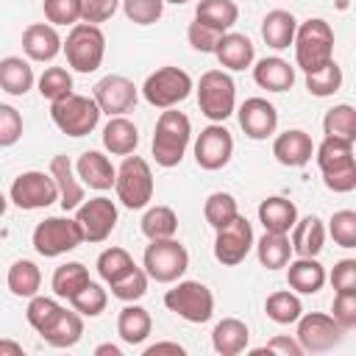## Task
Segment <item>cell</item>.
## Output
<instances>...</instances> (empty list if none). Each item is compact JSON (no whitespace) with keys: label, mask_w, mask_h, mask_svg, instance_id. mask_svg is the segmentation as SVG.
Instances as JSON below:
<instances>
[{"label":"cell","mask_w":356,"mask_h":356,"mask_svg":"<svg viewBox=\"0 0 356 356\" xmlns=\"http://www.w3.org/2000/svg\"><path fill=\"white\" fill-rule=\"evenodd\" d=\"M22 53L28 61H53L61 53V36L50 22H33L22 31Z\"/></svg>","instance_id":"ffe728a7"},{"label":"cell","mask_w":356,"mask_h":356,"mask_svg":"<svg viewBox=\"0 0 356 356\" xmlns=\"http://www.w3.org/2000/svg\"><path fill=\"white\" fill-rule=\"evenodd\" d=\"M19 136H22V114L14 106L0 103V147L17 145Z\"/></svg>","instance_id":"816d5d0a"},{"label":"cell","mask_w":356,"mask_h":356,"mask_svg":"<svg viewBox=\"0 0 356 356\" xmlns=\"http://www.w3.org/2000/svg\"><path fill=\"white\" fill-rule=\"evenodd\" d=\"M234 156V136L222 122L206 125L195 139V161L200 170H222Z\"/></svg>","instance_id":"9a60e30c"},{"label":"cell","mask_w":356,"mask_h":356,"mask_svg":"<svg viewBox=\"0 0 356 356\" xmlns=\"http://www.w3.org/2000/svg\"><path fill=\"white\" fill-rule=\"evenodd\" d=\"M220 31H214V28H209V25H203V22H189V28H186V39H189V44L197 50V53H214V47H217V42H220Z\"/></svg>","instance_id":"f5cc1de1"},{"label":"cell","mask_w":356,"mask_h":356,"mask_svg":"<svg viewBox=\"0 0 356 356\" xmlns=\"http://www.w3.org/2000/svg\"><path fill=\"white\" fill-rule=\"evenodd\" d=\"M253 81L267 92H286L295 83V67L281 56L259 58L253 67Z\"/></svg>","instance_id":"d4e9b609"},{"label":"cell","mask_w":356,"mask_h":356,"mask_svg":"<svg viewBox=\"0 0 356 356\" xmlns=\"http://www.w3.org/2000/svg\"><path fill=\"white\" fill-rule=\"evenodd\" d=\"M298 220V206L281 195H273V197H264L259 203V222L264 225V231H273V234H289L292 225Z\"/></svg>","instance_id":"484cf974"},{"label":"cell","mask_w":356,"mask_h":356,"mask_svg":"<svg viewBox=\"0 0 356 356\" xmlns=\"http://www.w3.org/2000/svg\"><path fill=\"white\" fill-rule=\"evenodd\" d=\"M295 31H298V19L292 17V11L273 8L261 19V39L273 50H286L295 39Z\"/></svg>","instance_id":"83f0119b"},{"label":"cell","mask_w":356,"mask_h":356,"mask_svg":"<svg viewBox=\"0 0 356 356\" xmlns=\"http://www.w3.org/2000/svg\"><path fill=\"white\" fill-rule=\"evenodd\" d=\"M250 331L239 317H222L211 331V348L220 356H236L248 348Z\"/></svg>","instance_id":"4dcf8cb0"},{"label":"cell","mask_w":356,"mask_h":356,"mask_svg":"<svg viewBox=\"0 0 356 356\" xmlns=\"http://www.w3.org/2000/svg\"><path fill=\"white\" fill-rule=\"evenodd\" d=\"M95 356H122V350H120L117 345L106 342V345H97V348H95Z\"/></svg>","instance_id":"94428289"},{"label":"cell","mask_w":356,"mask_h":356,"mask_svg":"<svg viewBox=\"0 0 356 356\" xmlns=\"http://www.w3.org/2000/svg\"><path fill=\"white\" fill-rule=\"evenodd\" d=\"M36 75H33V67L28 58H19V56H6L0 58V89L14 95V97H22L31 92Z\"/></svg>","instance_id":"d6a6232c"},{"label":"cell","mask_w":356,"mask_h":356,"mask_svg":"<svg viewBox=\"0 0 356 356\" xmlns=\"http://www.w3.org/2000/svg\"><path fill=\"white\" fill-rule=\"evenodd\" d=\"M150 328H153V320L145 306H139V303L122 306V312L117 317V334L125 345H142L150 337Z\"/></svg>","instance_id":"1f68e13d"},{"label":"cell","mask_w":356,"mask_h":356,"mask_svg":"<svg viewBox=\"0 0 356 356\" xmlns=\"http://www.w3.org/2000/svg\"><path fill=\"white\" fill-rule=\"evenodd\" d=\"M214 56L217 61L225 67V70H248L253 61H256V47L253 42L245 36V33H234V31H225L214 47Z\"/></svg>","instance_id":"7402d4cb"},{"label":"cell","mask_w":356,"mask_h":356,"mask_svg":"<svg viewBox=\"0 0 356 356\" xmlns=\"http://www.w3.org/2000/svg\"><path fill=\"white\" fill-rule=\"evenodd\" d=\"M120 0H81V19L89 25H100L114 17Z\"/></svg>","instance_id":"11a10c76"},{"label":"cell","mask_w":356,"mask_h":356,"mask_svg":"<svg viewBox=\"0 0 356 356\" xmlns=\"http://www.w3.org/2000/svg\"><path fill=\"white\" fill-rule=\"evenodd\" d=\"M31 242H33V250L39 256L56 259L61 253L75 250L83 242V236H81V228H78L75 220H70V217H47L33 228Z\"/></svg>","instance_id":"8fae6325"},{"label":"cell","mask_w":356,"mask_h":356,"mask_svg":"<svg viewBox=\"0 0 356 356\" xmlns=\"http://www.w3.org/2000/svg\"><path fill=\"white\" fill-rule=\"evenodd\" d=\"M131 267H134V259H131V253H128L125 248H106V250L97 256V273H100V278H103L106 284L122 278Z\"/></svg>","instance_id":"f6af8a7d"},{"label":"cell","mask_w":356,"mask_h":356,"mask_svg":"<svg viewBox=\"0 0 356 356\" xmlns=\"http://www.w3.org/2000/svg\"><path fill=\"white\" fill-rule=\"evenodd\" d=\"M292 47H295V64L303 72H314L323 64L334 61V28L320 17L298 22Z\"/></svg>","instance_id":"3957f363"},{"label":"cell","mask_w":356,"mask_h":356,"mask_svg":"<svg viewBox=\"0 0 356 356\" xmlns=\"http://www.w3.org/2000/svg\"><path fill=\"white\" fill-rule=\"evenodd\" d=\"M75 172L81 178V184H86L89 189H97V192H106L114 186V164L108 161V156H103L100 150H86L78 156L75 161Z\"/></svg>","instance_id":"603a6c76"},{"label":"cell","mask_w":356,"mask_h":356,"mask_svg":"<svg viewBox=\"0 0 356 356\" xmlns=\"http://www.w3.org/2000/svg\"><path fill=\"white\" fill-rule=\"evenodd\" d=\"M159 353H175V356H184V345H178V342H156V345L145 348V356H159Z\"/></svg>","instance_id":"680465c9"},{"label":"cell","mask_w":356,"mask_h":356,"mask_svg":"<svg viewBox=\"0 0 356 356\" xmlns=\"http://www.w3.org/2000/svg\"><path fill=\"white\" fill-rule=\"evenodd\" d=\"M286 284L292 292L314 295L325 284V267L317 261V256H298L295 261H286Z\"/></svg>","instance_id":"cb8c5ba5"},{"label":"cell","mask_w":356,"mask_h":356,"mask_svg":"<svg viewBox=\"0 0 356 356\" xmlns=\"http://www.w3.org/2000/svg\"><path fill=\"white\" fill-rule=\"evenodd\" d=\"M195 19L225 33L236 25L239 19V6L234 0H200L197 8H195Z\"/></svg>","instance_id":"836d02e7"},{"label":"cell","mask_w":356,"mask_h":356,"mask_svg":"<svg viewBox=\"0 0 356 356\" xmlns=\"http://www.w3.org/2000/svg\"><path fill=\"white\" fill-rule=\"evenodd\" d=\"M331 284L337 292H356V259H339L331 270Z\"/></svg>","instance_id":"9f6ffc18"},{"label":"cell","mask_w":356,"mask_h":356,"mask_svg":"<svg viewBox=\"0 0 356 356\" xmlns=\"http://www.w3.org/2000/svg\"><path fill=\"white\" fill-rule=\"evenodd\" d=\"M44 19L50 25H67L72 28L81 19V0H44L42 3Z\"/></svg>","instance_id":"f907efd6"},{"label":"cell","mask_w":356,"mask_h":356,"mask_svg":"<svg viewBox=\"0 0 356 356\" xmlns=\"http://www.w3.org/2000/svg\"><path fill=\"white\" fill-rule=\"evenodd\" d=\"M192 139V122L184 111L161 108L153 131V159L159 167H178Z\"/></svg>","instance_id":"7a4b0ae2"},{"label":"cell","mask_w":356,"mask_h":356,"mask_svg":"<svg viewBox=\"0 0 356 356\" xmlns=\"http://www.w3.org/2000/svg\"><path fill=\"white\" fill-rule=\"evenodd\" d=\"M6 284H8L11 295H17V298H33L39 292V286H42V273H39V267L31 259H17L8 267Z\"/></svg>","instance_id":"8d00e7d4"},{"label":"cell","mask_w":356,"mask_h":356,"mask_svg":"<svg viewBox=\"0 0 356 356\" xmlns=\"http://www.w3.org/2000/svg\"><path fill=\"white\" fill-rule=\"evenodd\" d=\"M195 89L192 75L181 67H159L156 72H150L142 83V97L153 106V108H175L178 103H184L189 97V92Z\"/></svg>","instance_id":"9c48e42d"},{"label":"cell","mask_w":356,"mask_h":356,"mask_svg":"<svg viewBox=\"0 0 356 356\" xmlns=\"http://www.w3.org/2000/svg\"><path fill=\"white\" fill-rule=\"evenodd\" d=\"M339 86H342V70L337 61H328L320 70L306 72V89L314 97H331L339 92Z\"/></svg>","instance_id":"7bdbcfd3"},{"label":"cell","mask_w":356,"mask_h":356,"mask_svg":"<svg viewBox=\"0 0 356 356\" xmlns=\"http://www.w3.org/2000/svg\"><path fill=\"white\" fill-rule=\"evenodd\" d=\"M314 159L323 172V184L337 192L348 195L356 189V159H353V142L331 139L325 136L320 145H314Z\"/></svg>","instance_id":"6da1fadb"},{"label":"cell","mask_w":356,"mask_h":356,"mask_svg":"<svg viewBox=\"0 0 356 356\" xmlns=\"http://www.w3.org/2000/svg\"><path fill=\"white\" fill-rule=\"evenodd\" d=\"M264 312L278 325H292L303 314V303L292 289H278L264 300Z\"/></svg>","instance_id":"f35d334b"},{"label":"cell","mask_w":356,"mask_h":356,"mask_svg":"<svg viewBox=\"0 0 356 356\" xmlns=\"http://www.w3.org/2000/svg\"><path fill=\"white\" fill-rule=\"evenodd\" d=\"M147 281H150L147 273L134 264L122 278L111 281L108 286H111V295H114L117 300H122V303H136V300H142V298L147 295Z\"/></svg>","instance_id":"b9f144b4"},{"label":"cell","mask_w":356,"mask_h":356,"mask_svg":"<svg viewBox=\"0 0 356 356\" xmlns=\"http://www.w3.org/2000/svg\"><path fill=\"white\" fill-rule=\"evenodd\" d=\"M61 312V303L56 300V298H47V295H33V298H28V309H25V317H28V323L42 334L53 320H56V314Z\"/></svg>","instance_id":"7dc6e473"},{"label":"cell","mask_w":356,"mask_h":356,"mask_svg":"<svg viewBox=\"0 0 356 356\" xmlns=\"http://www.w3.org/2000/svg\"><path fill=\"white\" fill-rule=\"evenodd\" d=\"M295 323H298L295 339H298L303 353H325V350L337 348L342 342V334H345V328L331 314H323V312L300 314Z\"/></svg>","instance_id":"4fadbf2b"},{"label":"cell","mask_w":356,"mask_h":356,"mask_svg":"<svg viewBox=\"0 0 356 356\" xmlns=\"http://www.w3.org/2000/svg\"><path fill=\"white\" fill-rule=\"evenodd\" d=\"M8 200L22 209V211H33V209H47L58 200V186L53 181L50 172L42 170H28L19 172L8 189Z\"/></svg>","instance_id":"7c38bea8"},{"label":"cell","mask_w":356,"mask_h":356,"mask_svg":"<svg viewBox=\"0 0 356 356\" xmlns=\"http://www.w3.org/2000/svg\"><path fill=\"white\" fill-rule=\"evenodd\" d=\"M72 309L81 314V317H97L106 312V303H108V292L97 284V281H89L75 298H70Z\"/></svg>","instance_id":"bcb514c9"},{"label":"cell","mask_w":356,"mask_h":356,"mask_svg":"<svg viewBox=\"0 0 356 356\" xmlns=\"http://www.w3.org/2000/svg\"><path fill=\"white\" fill-rule=\"evenodd\" d=\"M117 200L125 209H145L153 197V172L142 156H125L114 175Z\"/></svg>","instance_id":"52a82bcc"},{"label":"cell","mask_w":356,"mask_h":356,"mask_svg":"<svg viewBox=\"0 0 356 356\" xmlns=\"http://www.w3.org/2000/svg\"><path fill=\"white\" fill-rule=\"evenodd\" d=\"M323 242H325V228H323L320 217L309 214L303 220H295V225L289 231L292 253H298V256H320Z\"/></svg>","instance_id":"f546056e"},{"label":"cell","mask_w":356,"mask_h":356,"mask_svg":"<svg viewBox=\"0 0 356 356\" xmlns=\"http://www.w3.org/2000/svg\"><path fill=\"white\" fill-rule=\"evenodd\" d=\"M200 114L211 122H225L236 108V83L225 70H206L197 81Z\"/></svg>","instance_id":"5b68a950"},{"label":"cell","mask_w":356,"mask_h":356,"mask_svg":"<svg viewBox=\"0 0 356 356\" xmlns=\"http://www.w3.org/2000/svg\"><path fill=\"white\" fill-rule=\"evenodd\" d=\"M139 145V128L125 117H108L106 128H103V147L111 156H131Z\"/></svg>","instance_id":"f1b7e54d"},{"label":"cell","mask_w":356,"mask_h":356,"mask_svg":"<svg viewBox=\"0 0 356 356\" xmlns=\"http://www.w3.org/2000/svg\"><path fill=\"white\" fill-rule=\"evenodd\" d=\"M36 86H39V95H42L44 100L56 103V100H61V97H67V95L72 92V75H70V70H64V67H47V70L39 75Z\"/></svg>","instance_id":"ee69618b"},{"label":"cell","mask_w":356,"mask_h":356,"mask_svg":"<svg viewBox=\"0 0 356 356\" xmlns=\"http://www.w3.org/2000/svg\"><path fill=\"white\" fill-rule=\"evenodd\" d=\"M236 214H239V206H236V197L231 192H211L203 203V217L214 231L228 225Z\"/></svg>","instance_id":"60d3db41"},{"label":"cell","mask_w":356,"mask_h":356,"mask_svg":"<svg viewBox=\"0 0 356 356\" xmlns=\"http://www.w3.org/2000/svg\"><path fill=\"white\" fill-rule=\"evenodd\" d=\"M61 50L67 56V64L75 72H95L106 56V36H103L100 25L75 22L70 28L67 39L61 42Z\"/></svg>","instance_id":"277c9868"},{"label":"cell","mask_w":356,"mask_h":356,"mask_svg":"<svg viewBox=\"0 0 356 356\" xmlns=\"http://www.w3.org/2000/svg\"><path fill=\"white\" fill-rule=\"evenodd\" d=\"M253 225L236 214L228 225L217 228V239H214V259L225 267H236L239 261H245V256L253 248Z\"/></svg>","instance_id":"2e32d148"},{"label":"cell","mask_w":356,"mask_h":356,"mask_svg":"<svg viewBox=\"0 0 356 356\" xmlns=\"http://www.w3.org/2000/svg\"><path fill=\"white\" fill-rule=\"evenodd\" d=\"M186 267H189V253L175 236L150 239V245L145 248L142 270L147 273V278H153L159 284H175L186 273Z\"/></svg>","instance_id":"ba28073f"},{"label":"cell","mask_w":356,"mask_h":356,"mask_svg":"<svg viewBox=\"0 0 356 356\" xmlns=\"http://www.w3.org/2000/svg\"><path fill=\"white\" fill-rule=\"evenodd\" d=\"M256 245V256H259V264L267 267V270H281L286 267V261L292 259V245H289V234H273V231H264V236Z\"/></svg>","instance_id":"e575fe53"},{"label":"cell","mask_w":356,"mask_h":356,"mask_svg":"<svg viewBox=\"0 0 356 356\" xmlns=\"http://www.w3.org/2000/svg\"><path fill=\"white\" fill-rule=\"evenodd\" d=\"M6 209H8V197H6L3 192H0V217L6 214Z\"/></svg>","instance_id":"be15d7a7"},{"label":"cell","mask_w":356,"mask_h":356,"mask_svg":"<svg viewBox=\"0 0 356 356\" xmlns=\"http://www.w3.org/2000/svg\"><path fill=\"white\" fill-rule=\"evenodd\" d=\"M273 156L284 167H306L312 161V156H314V142H312V136L306 131L289 128V131L275 136Z\"/></svg>","instance_id":"d6986e66"},{"label":"cell","mask_w":356,"mask_h":356,"mask_svg":"<svg viewBox=\"0 0 356 356\" xmlns=\"http://www.w3.org/2000/svg\"><path fill=\"white\" fill-rule=\"evenodd\" d=\"M239 125L248 139L261 142L275 134L278 128V111L267 97H248L239 106Z\"/></svg>","instance_id":"ac0fdd59"},{"label":"cell","mask_w":356,"mask_h":356,"mask_svg":"<svg viewBox=\"0 0 356 356\" xmlns=\"http://www.w3.org/2000/svg\"><path fill=\"white\" fill-rule=\"evenodd\" d=\"M100 114H103L100 106L89 95L70 92L67 97L50 103V120L67 136H86V134H92L97 128V122H100Z\"/></svg>","instance_id":"8992f818"},{"label":"cell","mask_w":356,"mask_h":356,"mask_svg":"<svg viewBox=\"0 0 356 356\" xmlns=\"http://www.w3.org/2000/svg\"><path fill=\"white\" fill-rule=\"evenodd\" d=\"M334 8L337 11H348L350 8V0H334Z\"/></svg>","instance_id":"6125c7cd"},{"label":"cell","mask_w":356,"mask_h":356,"mask_svg":"<svg viewBox=\"0 0 356 356\" xmlns=\"http://www.w3.org/2000/svg\"><path fill=\"white\" fill-rule=\"evenodd\" d=\"M331 317L345 331H350L356 325V292H337L331 303Z\"/></svg>","instance_id":"db71d44e"},{"label":"cell","mask_w":356,"mask_h":356,"mask_svg":"<svg viewBox=\"0 0 356 356\" xmlns=\"http://www.w3.org/2000/svg\"><path fill=\"white\" fill-rule=\"evenodd\" d=\"M122 11L134 25H153L164 14V0H122Z\"/></svg>","instance_id":"681fc988"},{"label":"cell","mask_w":356,"mask_h":356,"mask_svg":"<svg viewBox=\"0 0 356 356\" xmlns=\"http://www.w3.org/2000/svg\"><path fill=\"white\" fill-rule=\"evenodd\" d=\"M142 234L147 239H170L178 234V214L170 206H150L142 214Z\"/></svg>","instance_id":"ab89813d"},{"label":"cell","mask_w":356,"mask_h":356,"mask_svg":"<svg viewBox=\"0 0 356 356\" xmlns=\"http://www.w3.org/2000/svg\"><path fill=\"white\" fill-rule=\"evenodd\" d=\"M164 3H172V6H184V3H189V0H164Z\"/></svg>","instance_id":"e7e4bbea"},{"label":"cell","mask_w":356,"mask_h":356,"mask_svg":"<svg viewBox=\"0 0 356 356\" xmlns=\"http://www.w3.org/2000/svg\"><path fill=\"white\" fill-rule=\"evenodd\" d=\"M323 131L331 139L356 142V108L350 103H339V106L328 108L323 117Z\"/></svg>","instance_id":"74e56055"},{"label":"cell","mask_w":356,"mask_h":356,"mask_svg":"<svg viewBox=\"0 0 356 356\" xmlns=\"http://www.w3.org/2000/svg\"><path fill=\"white\" fill-rule=\"evenodd\" d=\"M92 97H95V103L100 106L103 114L120 117V114H128V111L136 106L139 89H136L134 81L125 78V75H103V78L95 83Z\"/></svg>","instance_id":"e0dca14e"},{"label":"cell","mask_w":356,"mask_h":356,"mask_svg":"<svg viewBox=\"0 0 356 356\" xmlns=\"http://www.w3.org/2000/svg\"><path fill=\"white\" fill-rule=\"evenodd\" d=\"M92 278H89V270H86V264H81V261H67V264H58L56 267V273H53V278H50V286H53V292H56V298H75L86 284H89Z\"/></svg>","instance_id":"d590c367"},{"label":"cell","mask_w":356,"mask_h":356,"mask_svg":"<svg viewBox=\"0 0 356 356\" xmlns=\"http://www.w3.org/2000/svg\"><path fill=\"white\" fill-rule=\"evenodd\" d=\"M256 356H261V353H281V356H300L303 350H300V345H298V339H292V337H284V334H278V337H273L264 348H256L253 350Z\"/></svg>","instance_id":"6f0895ef"},{"label":"cell","mask_w":356,"mask_h":356,"mask_svg":"<svg viewBox=\"0 0 356 356\" xmlns=\"http://www.w3.org/2000/svg\"><path fill=\"white\" fill-rule=\"evenodd\" d=\"M328 234L339 248H356V211H334L328 220Z\"/></svg>","instance_id":"c3c4849f"},{"label":"cell","mask_w":356,"mask_h":356,"mask_svg":"<svg viewBox=\"0 0 356 356\" xmlns=\"http://www.w3.org/2000/svg\"><path fill=\"white\" fill-rule=\"evenodd\" d=\"M58 186V203L64 211H72L83 203V184L78 181V172L72 167V161L67 156H53L50 159V170H47Z\"/></svg>","instance_id":"44dd1931"},{"label":"cell","mask_w":356,"mask_h":356,"mask_svg":"<svg viewBox=\"0 0 356 356\" xmlns=\"http://www.w3.org/2000/svg\"><path fill=\"white\" fill-rule=\"evenodd\" d=\"M81 337H83V317L75 309L70 312L64 306L56 314V320L42 331V339L53 348H72V345L81 342Z\"/></svg>","instance_id":"4316f807"},{"label":"cell","mask_w":356,"mask_h":356,"mask_svg":"<svg viewBox=\"0 0 356 356\" xmlns=\"http://www.w3.org/2000/svg\"><path fill=\"white\" fill-rule=\"evenodd\" d=\"M0 356H22V345L14 339H0Z\"/></svg>","instance_id":"91938a15"},{"label":"cell","mask_w":356,"mask_h":356,"mask_svg":"<svg viewBox=\"0 0 356 356\" xmlns=\"http://www.w3.org/2000/svg\"><path fill=\"white\" fill-rule=\"evenodd\" d=\"M75 222L81 228L83 242H103L111 236V231L117 225V206L111 197L97 195L92 200H83L75 209Z\"/></svg>","instance_id":"5bb4252c"},{"label":"cell","mask_w":356,"mask_h":356,"mask_svg":"<svg viewBox=\"0 0 356 356\" xmlns=\"http://www.w3.org/2000/svg\"><path fill=\"white\" fill-rule=\"evenodd\" d=\"M164 306L186 323H209L214 314V295L200 281H181L164 292Z\"/></svg>","instance_id":"30bf717a"}]
</instances>
